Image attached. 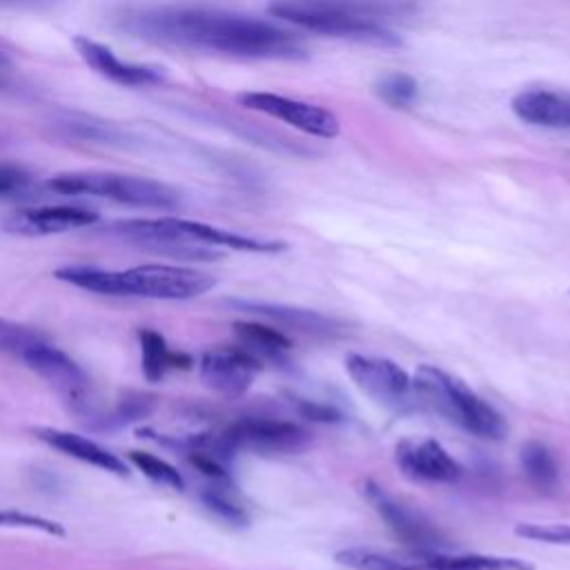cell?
Here are the masks:
<instances>
[{
	"mask_svg": "<svg viewBox=\"0 0 570 570\" xmlns=\"http://www.w3.org/2000/svg\"><path fill=\"white\" fill-rule=\"evenodd\" d=\"M120 29L185 49L214 51L252 60H305L307 47L292 31L243 13L207 7L131 9L118 18Z\"/></svg>",
	"mask_w": 570,
	"mask_h": 570,
	"instance_id": "6da1fadb",
	"label": "cell"
},
{
	"mask_svg": "<svg viewBox=\"0 0 570 570\" xmlns=\"http://www.w3.org/2000/svg\"><path fill=\"white\" fill-rule=\"evenodd\" d=\"M109 234L127 238L138 245H147L156 252H165L180 258L194 261H214L220 254L214 247H227L238 252H258V254H278L287 249L283 240L254 238L236 232H227L200 220L187 218H136L118 220L109 227Z\"/></svg>",
	"mask_w": 570,
	"mask_h": 570,
	"instance_id": "7a4b0ae2",
	"label": "cell"
},
{
	"mask_svg": "<svg viewBox=\"0 0 570 570\" xmlns=\"http://www.w3.org/2000/svg\"><path fill=\"white\" fill-rule=\"evenodd\" d=\"M58 281L80 289L107 296H138L156 301H187L209 292L216 285L212 274L183 265H138L129 269H100L87 265L60 267L53 274Z\"/></svg>",
	"mask_w": 570,
	"mask_h": 570,
	"instance_id": "3957f363",
	"label": "cell"
},
{
	"mask_svg": "<svg viewBox=\"0 0 570 570\" xmlns=\"http://www.w3.org/2000/svg\"><path fill=\"white\" fill-rule=\"evenodd\" d=\"M269 13L303 31L354 40L374 47H399L401 38L370 4L338 0H274Z\"/></svg>",
	"mask_w": 570,
	"mask_h": 570,
	"instance_id": "277c9868",
	"label": "cell"
},
{
	"mask_svg": "<svg viewBox=\"0 0 570 570\" xmlns=\"http://www.w3.org/2000/svg\"><path fill=\"white\" fill-rule=\"evenodd\" d=\"M414 399L445 416L450 423L481 439H501L505 434L503 416L472 392L461 379L434 365H419L412 374Z\"/></svg>",
	"mask_w": 570,
	"mask_h": 570,
	"instance_id": "5b68a950",
	"label": "cell"
},
{
	"mask_svg": "<svg viewBox=\"0 0 570 570\" xmlns=\"http://www.w3.org/2000/svg\"><path fill=\"white\" fill-rule=\"evenodd\" d=\"M49 187L58 194L67 196H98L109 198L131 207H147V209H178L183 196L167 183L134 176L122 171H105V169H76V171H60L49 180Z\"/></svg>",
	"mask_w": 570,
	"mask_h": 570,
	"instance_id": "8992f818",
	"label": "cell"
},
{
	"mask_svg": "<svg viewBox=\"0 0 570 570\" xmlns=\"http://www.w3.org/2000/svg\"><path fill=\"white\" fill-rule=\"evenodd\" d=\"M238 102L245 109L283 120V122H287L309 136H316V138H334V136H338V129H341L338 118L330 109L314 105V102L298 100V98H289L283 94L243 91L238 96Z\"/></svg>",
	"mask_w": 570,
	"mask_h": 570,
	"instance_id": "52a82bcc",
	"label": "cell"
},
{
	"mask_svg": "<svg viewBox=\"0 0 570 570\" xmlns=\"http://www.w3.org/2000/svg\"><path fill=\"white\" fill-rule=\"evenodd\" d=\"M223 439L232 452L252 450L261 454H276L305 448L309 434L292 421L269 416H240L223 432Z\"/></svg>",
	"mask_w": 570,
	"mask_h": 570,
	"instance_id": "ba28073f",
	"label": "cell"
},
{
	"mask_svg": "<svg viewBox=\"0 0 570 570\" xmlns=\"http://www.w3.org/2000/svg\"><path fill=\"white\" fill-rule=\"evenodd\" d=\"M363 497L372 503L376 514L387 523V528L410 548L416 552H436L445 550V539L436 530L434 523H430L421 512L407 508L405 503H399L394 497H390L383 488H379L372 481H365L361 485Z\"/></svg>",
	"mask_w": 570,
	"mask_h": 570,
	"instance_id": "9c48e42d",
	"label": "cell"
},
{
	"mask_svg": "<svg viewBox=\"0 0 570 570\" xmlns=\"http://www.w3.org/2000/svg\"><path fill=\"white\" fill-rule=\"evenodd\" d=\"M345 370L350 379L381 405L403 407L414 401L412 376L390 358L347 354Z\"/></svg>",
	"mask_w": 570,
	"mask_h": 570,
	"instance_id": "30bf717a",
	"label": "cell"
},
{
	"mask_svg": "<svg viewBox=\"0 0 570 570\" xmlns=\"http://www.w3.org/2000/svg\"><path fill=\"white\" fill-rule=\"evenodd\" d=\"M258 372L261 358L245 345H218L207 350L200 358L203 383L227 399L243 396Z\"/></svg>",
	"mask_w": 570,
	"mask_h": 570,
	"instance_id": "8fae6325",
	"label": "cell"
},
{
	"mask_svg": "<svg viewBox=\"0 0 570 570\" xmlns=\"http://www.w3.org/2000/svg\"><path fill=\"white\" fill-rule=\"evenodd\" d=\"M24 365L42 376L49 385H53L71 405L76 412H85L87 405V390H89V379L85 370L60 347L51 345L47 338L33 343L22 356Z\"/></svg>",
	"mask_w": 570,
	"mask_h": 570,
	"instance_id": "7c38bea8",
	"label": "cell"
},
{
	"mask_svg": "<svg viewBox=\"0 0 570 570\" xmlns=\"http://www.w3.org/2000/svg\"><path fill=\"white\" fill-rule=\"evenodd\" d=\"M98 214L80 205L22 207L0 220V227L16 236H49L98 223Z\"/></svg>",
	"mask_w": 570,
	"mask_h": 570,
	"instance_id": "4fadbf2b",
	"label": "cell"
},
{
	"mask_svg": "<svg viewBox=\"0 0 570 570\" xmlns=\"http://www.w3.org/2000/svg\"><path fill=\"white\" fill-rule=\"evenodd\" d=\"M73 47L87 67H91L98 76H102L120 87H154L165 80L163 67L120 60L109 47H105L87 36H76Z\"/></svg>",
	"mask_w": 570,
	"mask_h": 570,
	"instance_id": "5bb4252c",
	"label": "cell"
},
{
	"mask_svg": "<svg viewBox=\"0 0 570 570\" xmlns=\"http://www.w3.org/2000/svg\"><path fill=\"white\" fill-rule=\"evenodd\" d=\"M396 465L416 481L454 483L461 476V465L434 439L401 441L394 450Z\"/></svg>",
	"mask_w": 570,
	"mask_h": 570,
	"instance_id": "9a60e30c",
	"label": "cell"
},
{
	"mask_svg": "<svg viewBox=\"0 0 570 570\" xmlns=\"http://www.w3.org/2000/svg\"><path fill=\"white\" fill-rule=\"evenodd\" d=\"M512 111L519 120L546 127V129H570V94L552 89H523L512 98Z\"/></svg>",
	"mask_w": 570,
	"mask_h": 570,
	"instance_id": "2e32d148",
	"label": "cell"
},
{
	"mask_svg": "<svg viewBox=\"0 0 570 570\" xmlns=\"http://www.w3.org/2000/svg\"><path fill=\"white\" fill-rule=\"evenodd\" d=\"M36 436L42 443H47L49 448H53V450H58V452H62L71 459H78L82 463H89V465L100 468L105 472H111L116 476H127L129 474V470H127V465L120 456H116L114 452H109L107 448H102L100 443H96L87 436L67 432V430H56V428H38Z\"/></svg>",
	"mask_w": 570,
	"mask_h": 570,
	"instance_id": "e0dca14e",
	"label": "cell"
},
{
	"mask_svg": "<svg viewBox=\"0 0 570 570\" xmlns=\"http://www.w3.org/2000/svg\"><path fill=\"white\" fill-rule=\"evenodd\" d=\"M229 305L305 334H334L338 330V323L332 316H325L316 309L292 307L283 303H265V301H229Z\"/></svg>",
	"mask_w": 570,
	"mask_h": 570,
	"instance_id": "ac0fdd59",
	"label": "cell"
},
{
	"mask_svg": "<svg viewBox=\"0 0 570 570\" xmlns=\"http://www.w3.org/2000/svg\"><path fill=\"white\" fill-rule=\"evenodd\" d=\"M423 570H534L528 559L497 554H452L445 550L419 552Z\"/></svg>",
	"mask_w": 570,
	"mask_h": 570,
	"instance_id": "d6986e66",
	"label": "cell"
},
{
	"mask_svg": "<svg viewBox=\"0 0 570 570\" xmlns=\"http://www.w3.org/2000/svg\"><path fill=\"white\" fill-rule=\"evenodd\" d=\"M138 343H140V365L147 381L156 383L165 376L167 370H189L191 358L183 352H171L167 347V341L156 330H138Z\"/></svg>",
	"mask_w": 570,
	"mask_h": 570,
	"instance_id": "ffe728a7",
	"label": "cell"
},
{
	"mask_svg": "<svg viewBox=\"0 0 570 570\" xmlns=\"http://www.w3.org/2000/svg\"><path fill=\"white\" fill-rule=\"evenodd\" d=\"M336 563L352 568V570H423L421 554L414 552L410 557L403 554H392V552H381L372 548H343L334 554Z\"/></svg>",
	"mask_w": 570,
	"mask_h": 570,
	"instance_id": "44dd1931",
	"label": "cell"
},
{
	"mask_svg": "<svg viewBox=\"0 0 570 570\" xmlns=\"http://www.w3.org/2000/svg\"><path fill=\"white\" fill-rule=\"evenodd\" d=\"M234 332L240 338V345H245L249 352H254L261 361L269 358L276 363L285 361V352L292 347L289 338L265 323H254V321H236Z\"/></svg>",
	"mask_w": 570,
	"mask_h": 570,
	"instance_id": "7402d4cb",
	"label": "cell"
},
{
	"mask_svg": "<svg viewBox=\"0 0 570 570\" xmlns=\"http://www.w3.org/2000/svg\"><path fill=\"white\" fill-rule=\"evenodd\" d=\"M521 468L528 481L541 490V492H552L559 485V465L554 454L539 441H528L521 448Z\"/></svg>",
	"mask_w": 570,
	"mask_h": 570,
	"instance_id": "603a6c76",
	"label": "cell"
},
{
	"mask_svg": "<svg viewBox=\"0 0 570 570\" xmlns=\"http://www.w3.org/2000/svg\"><path fill=\"white\" fill-rule=\"evenodd\" d=\"M374 94L394 109H407L419 98V82L403 71H392L374 82Z\"/></svg>",
	"mask_w": 570,
	"mask_h": 570,
	"instance_id": "cb8c5ba5",
	"label": "cell"
},
{
	"mask_svg": "<svg viewBox=\"0 0 570 570\" xmlns=\"http://www.w3.org/2000/svg\"><path fill=\"white\" fill-rule=\"evenodd\" d=\"M129 461L151 481L174 488V490H185V479L183 474L167 461H163L160 456L151 454V452H140V450H131L129 452Z\"/></svg>",
	"mask_w": 570,
	"mask_h": 570,
	"instance_id": "d4e9b609",
	"label": "cell"
},
{
	"mask_svg": "<svg viewBox=\"0 0 570 570\" xmlns=\"http://www.w3.org/2000/svg\"><path fill=\"white\" fill-rule=\"evenodd\" d=\"M200 499L205 503V508L209 512H214L218 519H223L225 523H232V525H247L249 517L245 512L243 505H238L229 492H227V485H212V488H205L200 492Z\"/></svg>",
	"mask_w": 570,
	"mask_h": 570,
	"instance_id": "484cf974",
	"label": "cell"
},
{
	"mask_svg": "<svg viewBox=\"0 0 570 570\" xmlns=\"http://www.w3.org/2000/svg\"><path fill=\"white\" fill-rule=\"evenodd\" d=\"M45 336L27 325L0 318V354H9L20 358L33 343L42 341Z\"/></svg>",
	"mask_w": 570,
	"mask_h": 570,
	"instance_id": "4316f807",
	"label": "cell"
},
{
	"mask_svg": "<svg viewBox=\"0 0 570 570\" xmlns=\"http://www.w3.org/2000/svg\"><path fill=\"white\" fill-rule=\"evenodd\" d=\"M514 534L530 541L570 546V523H517Z\"/></svg>",
	"mask_w": 570,
	"mask_h": 570,
	"instance_id": "83f0119b",
	"label": "cell"
},
{
	"mask_svg": "<svg viewBox=\"0 0 570 570\" xmlns=\"http://www.w3.org/2000/svg\"><path fill=\"white\" fill-rule=\"evenodd\" d=\"M0 528H27V530H40L45 534H56V537L65 534V528L58 521H51L38 514L18 512V510H0Z\"/></svg>",
	"mask_w": 570,
	"mask_h": 570,
	"instance_id": "f1b7e54d",
	"label": "cell"
},
{
	"mask_svg": "<svg viewBox=\"0 0 570 570\" xmlns=\"http://www.w3.org/2000/svg\"><path fill=\"white\" fill-rule=\"evenodd\" d=\"M31 174L13 163H0V196H13L27 189Z\"/></svg>",
	"mask_w": 570,
	"mask_h": 570,
	"instance_id": "f546056e",
	"label": "cell"
},
{
	"mask_svg": "<svg viewBox=\"0 0 570 570\" xmlns=\"http://www.w3.org/2000/svg\"><path fill=\"white\" fill-rule=\"evenodd\" d=\"M292 405L296 407V412L303 419L309 421H318V423H334L341 421V412L327 403H318V401H307V399H292Z\"/></svg>",
	"mask_w": 570,
	"mask_h": 570,
	"instance_id": "4dcf8cb0",
	"label": "cell"
},
{
	"mask_svg": "<svg viewBox=\"0 0 570 570\" xmlns=\"http://www.w3.org/2000/svg\"><path fill=\"white\" fill-rule=\"evenodd\" d=\"M58 0H0V7H9V9H42V7H51Z\"/></svg>",
	"mask_w": 570,
	"mask_h": 570,
	"instance_id": "1f68e13d",
	"label": "cell"
},
{
	"mask_svg": "<svg viewBox=\"0 0 570 570\" xmlns=\"http://www.w3.org/2000/svg\"><path fill=\"white\" fill-rule=\"evenodd\" d=\"M11 67V58H9V53L0 47V73L4 71V69H9Z\"/></svg>",
	"mask_w": 570,
	"mask_h": 570,
	"instance_id": "d6a6232c",
	"label": "cell"
},
{
	"mask_svg": "<svg viewBox=\"0 0 570 570\" xmlns=\"http://www.w3.org/2000/svg\"><path fill=\"white\" fill-rule=\"evenodd\" d=\"M2 85H4V78H2V73H0V87H2Z\"/></svg>",
	"mask_w": 570,
	"mask_h": 570,
	"instance_id": "836d02e7",
	"label": "cell"
}]
</instances>
